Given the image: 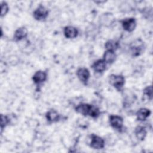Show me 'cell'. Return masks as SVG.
Returning <instances> with one entry per match:
<instances>
[{"label": "cell", "instance_id": "cell-12", "mask_svg": "<svg viewBox=\"0 0 153 153\" xmlns=\"http://www.w3.org/2000/svg\"><path fill=\"white\" fill-rule=\"evenodd\" d=\"M116 59V54L113 51L106 50L103 54V60L106 63H112Z\"/></svg>", "mask_w": 153, "mask_h": 153}, {"label": "cell", "instance_id": "cell-17", "mask_svg": "<svg viewBox=\"0 0 153 153\" xmlns=\"http://www.w3.org/2000/svg\"><path fill=\"white\" fill-rule=\"evenodd\" d=\"M142 46L140 45H133L131 46L130 47V51H131V53L132 54V55L133 56H139L141 52H142Z\"/></svg>", "mask_w": 153, "mask_h": 153}, {"label": "cell", "instance_id": "cell-9", "mask_svg": "<svg viewBox=\"0 0 153 153\" xmlns=\"http://www.w3.org/2000/svg\"><path fill=\"white\" fill-rule=\"evenodd\" d=\"M63 33L66 38H74L78 35V32L76 28L74 26H68L64 28Z\"/></svg>", "mask_w": 153, "mask_h": 153}, {"label": "cell", "instance_id": "cell-4", "mask_svg": "<svg viewBox=\"0 0 153 153\" xmlns=\"http://www.w3.org/2000/svg\"><path fill=\"white\" fill-rule=\"evenodd\" d=\"M48 11L47 9L42 6L39 5L33 12V17L37 20H43L48 16Z\"/></svg>", "mask_w": 153, "mask_h": 153}, {"label": "cell", "instance_id": "cell-2", "mask_svg": "<svg viewBox=\"0 0 153 153\" xmlns=\"http://www.w3.org/2000/svg\"><path fill=\"white\" fill-rule=\"evenodd\" d=\"M124 82L125 79L122 75L112 74L109 76V83L119 91L123 88Z\"/></svg>", "mask_w": 153, "mask_h": 153}, {"label": "cell", "instance_id": "cell-3", "mask_svg": "<svg viewBox=\"0 0 153 153\" xmlns=\"http://www.w3.org/2000/svg\"><path fill=\"white\" fill-rule=\"evenodd\" d=\"M90 146L94 149H102L105 146V141L100 136H98L97 135L93 134L91 136Z\"/></svg>", "mask_w": 153, "mask_h": 153}, {"label": "cell", "instance_id": "cell-15", "mask_svg": "<svg viewBox=\"0 0 153 153\" xmlns=\"http://www.w3.org/2000/svg\"><path fill=\"white\" fill-rule=\"evenodd\" d=\"M106 68V63L103 60L99 59L96 61L93 65V69L96 72H102Z\"/></svg>", "mask_w": 153, "mask_h": 153}, {"label": "cell", "instance_id": "cell-8", "mask_svg": "<svg viewBox=\"0 0 153 153\" xmlns=\"http://www.w3.org/2000/svg\"><path fill=\"white\" fill-rule=\"evenodd\" d=\"M47 79V74L42 71H38L33 75L32 79L36 84H39L44 82Z\"/></svg>", "mask_w": 153, "mask_h": 153}, {"label": "cell", "instance_id": "cell-5", "mask_svg": "<svg viewBox=\"0 0 153 153\" xmlns=\"http://www.w3.org/2000/svg\"><path fill=\"white\" fill-rule=\"evenodd\" d=\"M109 123L114 128L120 130L123 127V120L120 116L112 115L109 117Z\"/></svg>", "mask_w": 153, "mask_h": 153}, {"label": "cell", "instance_id": "cell-10", "mask_svg": "<svg viewBox=\"0 0 153 153\" xmlns=\"http://www.w3.org/2000/svg\"><path fill=\"white\" fill-rule=\"evenodd\" d=\"M27 35V30L25 27H20L18 28L14 32V39L16 41H20L26 37Z\"/></svg>", "mask_w": 153, "mask_h": 153}, {"label": "cell", "instance_id": "cell-20", "mask_svg": "<svg viewBox=\"0 0 153 153\" xmlns=\"http://www.w3.org/2000/svg\"><path fill=\"white\" fill-rule=\"evenodd\" d=\"M143 94L146 96L148 99L150 100L152 99V86L149 85L146 87H145L143 90Z\"/></svg>", "mask_w": 153, "mask_h": 153}, {"label": "cell", "instance_id": "cell-6", "mask_svg": "<svg viewBox=\"0 0 153 153\" xmlns=\"http://www.w3.org/2000/svg\"><path fill=\"white\" fill-rule=\"evenodd\" d=\"M123 29L127 32H132L136 26V22L134 18H127L124 19L122 22Z\"/></svg>", "mask_w": 153, "mask_h": 153}, {"label": "cell", "instance_id": "cell-14", "mask_svg": "<svg viewBox=\"0 0 153 153\" xmlns=\"http://www.w3.org/2000/svg\"><path fill=\"white\" fill-rule=\"evenodd\" d=\"M135 135L137 139L140 140H143L146 136V131L144 127L143 126H137L135 128Z\"/></svg>", "mask_w": 153, "mask_h": 153}, {"label": "cell", "instance_id": "cell-16", "mask_svg": "<svg viewBox=\"0 0 153 153\" xmlns=\"http://www.w3.org/2000/svg\"><path fill=\"white\" fill-rule=\"evenodd\" d=\"M105 48L107 50L114 51L118 47V43L114 40H109L105 43Z\"/></svg>", "mask_w": 153, "mask_h": 153}, {"label": "cell", "instance_id": "cell-11", "mask_svg": "<svg viewBox=\"0 0 153 153\" xmlns=\"http://www.w3.org/2000/svg\"><path fill=\"white\" fill-rule=\"evenodd\" d=\"M151 114V111L149 109L145 108H140L136 112L137 119L139 121H145Z\"/></svg>", "mask_w": 153, "mask_h": 153}, {"label": "cell", "instance_id": "cell-13", "mask_svg": "<svg viewBox=\"0 0 153 153\" xmlns=\"http://www.w3.org/2000/svg\"><path fill=\"white\" fill-rule=\"evenodd\" d=\"M60 118L59 113L53 109L48 111L46 114V118L49 122H56L59 121Z\"/></svg>", "mask_w": 153, "mask_h": 153}, {"label": "cell", "instance_id": "cell-18", "mask_svg": "<svg viewBox=\"0 0 153 153\" xmlns=\"http://www.w3.org/2000/svg\"><path fill=\"white\" fill-rule=\"evenodd\" d=\"M1 16L3 17L6 15L8 11V5L5 2H2L1 4Z\"/></svg>", "mask_w": 153, "mask_h": 153}, {"label": "cell", "instance_id": "cell-1", "mask_svg": "<svg viewBox=\"0 0 153 153\" xmlns=\"http://www.w3.org/2000/svg\"><path fill=\"white\" fill-rule=\"evenodd\" d=\"M75 111L84 116H90L93 118H97L100 114L99 109L95 106L87 103H82L75 108Z\"/></svg>", "mask_w": 153, "mask_h": 153}, {"label": "cell", "instance_id": "cell-7", "mask_svg": "<svg viewBox=\"0 0 153 153\" xmlns=\"http://www.w3.org/2000/svg\"><path fill=\"white\" fill-rule=\"evenodd\" d=\"M76 75L79 79L84 84H86L89 78H90V72L85 68H80L77 70Z\"/></svg>", "mask_w": 153, "mask_h": 153}, {"label": "cell", "instance_id": "cell-19", "mask_svg": "<svg viewBox=\"0 0 153 153\" xmlns=\"http://www.w3.org/2000/svg\"><path fill=\"white\" fill-rule=\"evenodd\" d=\"M10 122V119L7 116L1 115V130L3 129Z\"/></svg>", "mask_w": 153, "mask_h": 153}]
</instances>
